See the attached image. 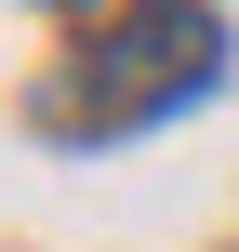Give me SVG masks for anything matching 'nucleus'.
Listing matches in <instances>:
<instances>
[{"instance_id": "2", "label": "nucleus", "mask_w": 239, "mask_h": 252, "mask_svg": "<svg viewBox=\"0 0 239 252\" xmlns=\"http://www.w3.org/2000/svg\"><path fill=\"white\" fill-rule=\"evenodd\" d=\"M53 13H93V0H53Z\"/></svg>"}, {"instance_id": "1", "label": "nucleus", "mask_w": 239, "mask_h": 252, "mask_svg": "<svg viewBox=\"0 0 239 252\" xmlns=\"http://www.w3.org/2000/svg\"><path fill=\"white\" fill-rule=\"evenodd\" d=\"M213 66H226L213 0H133V27H106V53H93V106L106 120H160V106L213 93Z\"/></svg>"}]
</instances>
